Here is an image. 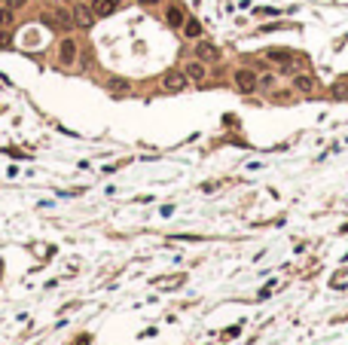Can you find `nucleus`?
Returning a JSON list of instances; mask_svg holds the SVG:
<instances>
[{"instance_id":"obj_1","label":"nucleus","mask_w":348,"mask_h":345,"mask_svg":"<svg viewBox=\"0 0 348 345\" xmlns=\"http://www.w3.org/2000/svg\"><path fill=\"white\" fill-rule=\"evenodd\" d=\"M43 22L52 25V28H70L73 25V12L70 9H61V6H52L43 12Z\"/></svg>"},{"instance_id":"obj_2","label":"nucleus","mask_w":348,"mask_h":345,"mask_svg":"<svg viewBox=\"0 0 348 345\" xmlns=\"http://www.w3.org/2000/svg\"><path fill=\"white\" fill-rule=\"evenodd\" d=\"M187 83H190V77L183 74V70H168V74L162 77V89H165V92H183Z\"/></svg>"},{"instance_id":"obj_3","label":"nucleus","mask_w":348,"mask_h":345,"mask_svg":"<svg viewBox=\"0 0 348 345\" xmlns=\"http://www.w3.org/2000/svg\"><path fill=\"white\" fill-rule=\"evenodd\" d=\"M70 12H73V25H77V28H92V25H95V19H98L95 9L86 6V3H73Z\"/></svg>"},{"instance_id":"obj_4","label":"nucleus","mask_w":348,"mask_h":345,"mask_svg":"<svg viewBox=\"0 0 348 345\" xmlns=\"http://www.w3.org/2000/svg\"><path fill=\"white\" fill-rule=\"evenodd\" d=\"M256 83H260V77H256L253 70H248V67H238V70H235V86H238V92H253Z\"/></svg>"},{"instance_id":"obj_5","label":"nucleus","mask_w":348,"mask_h":345,"mask_svg":"<svg viewBox=\"0 0 348 345\" xmlns=\"http://www.w3.org/2000/svg\"><path fill=\"white\" fill-rule=\"evenodd\" d=\"M165 22H168L171 28H183V22H187V12H183L180 3H168L165 6Z\"/></svg>"},{"instance_id":"obj_6","label":"nucleus","mask_w":348,"mask_h":345,"mask_svg":"<svg viewBox=\"0 0 348 345\" xmlns=\"http://www.w3.org/2000/svg\"><path fill=\"white\" fill-rule=\"evenodd\" d=\"M77 52H80L77 40H61V46H58V58H61V64H73V61H77Z\"/></svg>"},{"instance_id":"obj_7","label":"nucleus","mask_w":348,"mask_h":345,"mask_svg":"<svg viewBox=\"0 0 348 345\" xmlns=\"http://www.w3.org/2000/svg\"><path fill=\"white\" fill-rule=\"evenodd\" d=\"M119 6H122V0H95V3H92V9H95L98 19H107V15H113Z\"/></svg>"},{"instance_id":"obj_8","label":"nucleus","mask_w":348,"mask_h":345,"mask_svg":"<svg viewBox=\"0 0 348 345\" xmlns=\"http://www.w3.org/2000/svg\"><path fill=\"white\" fill-rule=\"evenodd\" d=\"M196 58H199V61H217V58H220V49L211 46V43H199V46H196Z\"/></svg>"},{"instance_id":"obj_9","label":"nucleus","mask_w":348,"mask_h":345,"mask_svg":"<svg viewBox=\"0 0 348 345\" xmlns=\"http://www.w3.org/2000/svg\"><path fill=\"white\" fill-rule=\"evenodd\" d=\"M183 74H187L190 80H196V83H205L208 70H205V64H201V61L196 58V61H190V64H187V70H183Z\"/></svg>"},{"instance_id":"obj_10","label":"nucleus","mask_w":348,"mask_h":345,"mask_svg":"<svg viewBox=\"0 0 348 345\" xmlns=\"http://www.w3.org/2000/svg\"><path fill=\"white\" fill-rule=\"evenodd\" d=\"M293 86H297V92H315L318 89V83H315V77L311 74H297V80H293Z\"/></svg>"},{"instance_id":"obj_11","label":"nucleus","mask_w":348,"mask_h":345,"mask_svg":"<svg viewBox=\"0 0 348 345\" xmlns=\"http://www.w3.org/2000/svg\"><path fill=\"white\" fill-rule=\"evenodd\" d=\"M266 58H269V61H278V64H284V67L297 61V58H293L287 49H269V52H266Z\"/></svg>"},{"instance_id":"obj_12","label":"nucleus","mask_w":348,"mask_h":345,"mask_svg":"<svg viewBox=\"0 0 348 345\" xmlns=\"http://www.w3.org/2000/svg\"><path fill=\"white\" fill-rule=\"evenodd\" d=\"M183 34H187V37H201V22L187 19V22H183Z\"/></svg>"},{"instance_id":"obj_13","label":"nucleus","mask_w":348,"mask_h":345,"mask_svg":"<svg viewBox=\"0 0 348 345\" xmlns=\"http://www.w3.org/2000/svg\"><path fill=\"white\" fill-rule=\"evenodd\" d=\"M275 86V74H263L260 83H256V89H272Z\"/></svg>"},{"instance_id":"obj_14","label":"nucleus","mask_w":348,"mask_h":345,"mask_svg":"<svg viewBox=\"0 0 348 345\" xmlns=\"http://www.w3.org/2000/svg\"><path fill=\"white\" fill-rule=\"evenodd\" d=\"M9 22H12V9H0V25L6 28Z\"/></svg>"},{"instance_id":"obj_15","label":"nucleus","mask_w":348,"mask_h":345,"mask_svg":"<svg viewBox=\"0 0 348 345\" xmlns=\"http://www.w3.org/2000/svg\"><path fill=\"white\" fill-rule=\"evenodd\" d=\"M22 3H25V0H6V6H9V9H15V6H22Z\"/></svg>"},{"instance_id":"obj_16","label":"nucleus","mask_w":348,"mask_h":345,"mask_svg":"<svg viewBox=\"0 0 348 345\" xmlns=\"http://www.w3.org/2000/svg\"><path fill=\"white\" fill-rule=\"evenodd\" d=\"M77 345H89V336H86V333H83V336H80V339H77Z\"/></svg>"}]
</instances>
